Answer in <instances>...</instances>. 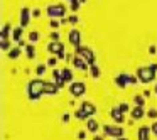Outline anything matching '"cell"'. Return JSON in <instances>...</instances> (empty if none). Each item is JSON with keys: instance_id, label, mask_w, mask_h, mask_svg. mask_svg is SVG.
<instances>
[{"instance_id": "6da1fadb", "label": "cell", "mask_w": 157, "mask_h": 140, "mask_svg": "<svg viewBox=\"0 0 157 140\" xmlns=\"http://www.w3.org/2000/svg\"><path fill=\"white\" fill-rule=\"evenodd\" d=\"M59 89L58 85H54V83H44L41 81V79H34V81L29 83V98L31 100H37L41 98L42 93H48V95H56Z\"/></svg>"}, {"instance_id": "7a4b0ae2", "label": "cell", "mask_w": 157, "mask_h": 140, "mask_svg": "<svg viewBox=\"0 0 157 140\" xmlns=\"http://www.w3.org/2000/svg\"><path fill=\"white\" fill-rule=\"evenodd\" d=\"M155 71H157V66L150 64V66H145V68H139L137 76H139V79L142 83H150V81H154V78H155Z\"/></svg>"}, {"instance_id": "3957f363", "label": "cell", "mask_w": 157, "mask_h": 140, "mask_svg": "<svg viewBox=\"0 0 157 140\" xmlns=\"http://www.w3.org/2000/svg\"><path fill=\"white\" fill-rule=\"evenodd\" d=\"M96 112V108L95 106L91 105V103H83L81 105V108L78 110V112H76V118H79V120H85V118H88L90 115H93V113Z\"/></svg>"}, {"instance_id": "277c9868", "label": "cell", "mask_w": 157, "mask_h": 140, "mask_svg": "<svg viewBox=\"0 0 157 140\" xmlns=\"http://www.w3.org/2000/svg\"><path fill=\"white\" fill-rule=\"evenodd\" d=\"M76 54H78V56H83V58L88 61V64H95V54L91 52V49H90V47L78 46V47H76Z\"/></svg>"}, {"instance_id": "5b68a950", "label": "cell", "mask_w": 157, "mask_h": 140, "mask_svg": "<svg viewBox=\"0 0 157 140\" xmlns=\"http://www.w3.org/2000/svg\"><path fill=\"white\" fill-rule=\"evenodd\" d=\"M64 12H66V9H64V5H61V4L49 5L48 7V15L49 17H63Z\"/></svg>"}, {"instance_id": "8992f818", "label": "cell", "mask_w": 157, "mask_h": 140, "mask_svg": "<svg viewBox=\"0 0 157 140\" xmlns=\"http://www.w3.org/2000/svg\"><path fill=\"white\" fill-rule=\"evenodd\" d=\"M69 91H71V95L75 96V98H78V96H81V95H85V91H86V86H85V83H71V86H69Z\"/></svg>"}, {"instance_id": "52a82bcc", "label": "cell", "mask_w": 157, "mask_h": 140, "mask_svg": "<svg viewBox=\"0 0 157 140\" xmlns=\"http://www.w3.org/2000/svg\"><path fill=\"white\" fill-rule=\"evenodd\" d=\"M49 52H52V54H58L59 58H66L64 56V47H63V44L59 41H52L51 44L48 46Z\"/></svg>"}, {"instance_id": "ba28073f", "label": "cell", "mask_w": 157, "mask_h": 140, "mask_svg": "<svg viewBox=\"0 0 157 140\" xmlns=\"http://www.w3.org/2000/svg\"><path fill=\"white\" fill-rule=\"evenodd\" d=\"M103 130H105V133H106V135H110V137H122L123 135V128H120V127L105 125V127H103Z\"/></svg>"}, {"instance_id": "9c48e42d", "label": "cell", "mask_w": 157, "mask_h": 140, "mask_svg": "<svg viewBox=\"0 0 157 140\" xmlns=\"http://www.w3.org/2000/svg\"><path fill=\"white\" fill-rule=\"evenodd\" d=\"M127 81H128V83H137V79H135V76H127V74L117 76V85L122 86V88H125Z\"/></svg>"}, {"instance_id": "30bf717a", "label": "cell", "mask_w": 157, "mask_h": 140, "mask_svg": "<svg viewBox=\"0 0 157 140\" xmlns=\"http://www.w3.org/2000/svg\"><path fill=\"white\" fill-rule=\"evenodd\" d=\"M79 39H81V34H79V31L73 29V31L69 32V42H71L73 46H76V47H78V46H79Z\"/></svg>"}, {"instance_id": "8fae6325", "label": "cell", "mask_w": 157, "mask_h": 140, "mask_svg": "<svg viewBox=\"0 0 157 140\" xmlns=\"http://www.w3.org/2000/svg\"><path fill=\"white\" fill-rule=\"evenodd\" d=\"M112 118L115 120L117 123H123V112L118 108V106L112 110Z\"/></svg>"}, {"instance_id": "7c38bea8", "label": "cell", "mask_w": 157, "mask_h": 140, "mask_svg": "<svg viewBox=\"0 0 157 140\" xmlns=\"http://www.w3.org/2000/svg\"><path fill=\"white\" fill-rule=\"evenodd\" d=\"M149 132H152L149 127H140L139 128V140H149Z\"/></svg>"}, {"instance_id": "4fadbf2b", "label": "cell", "mask_w": 157, "mask_h": 140, "mask_svg": "<svg viewBox=\"0 0 157 140\" xmlns=\"http://www.w3.org/2000/svg\"><path fill=\"white\" fill-rule=\"evenodd\" d=\"M29 24V10L27 9H22V15H21V25L25 27Z\"/></svg>"}, {"instance_id": "5bb4252c", "label": "cell", "mask_w": 157, "mask_h": 140, "mask_svg": "<svg viewBox=\"0 0 157 140\" xmlns=\"http://www.w3.org/2000/svg\"><path fill=\"white\" fill-rule=\"evenodd\" d=\"M61 78H63V81H64V83L71 81V79H73V73H71V69H63V71H61Z\"/></svg>"}, {"instance_id": "9a60e30c", "label": "cell", "mask_w": 157, "mask_h": 140, "mask_svg": "<svg viewBox=\"0 0 157 140\" xmlns=\"http://www.w3.org/2000/svg\"><path fill=\"white\" fill-rule=\"evenodd\" d=\"M86 62H88V61H83V59H79V58H76V59H75V66H76L78 69H83V71H86V69H88Z\"/></svg>"}, {"instance_id": "2e32d148", "label": "cell", "mask_w": 157, "mask_h": 140, "mask_svg": "<svg viewBox=\"0 0 157 140\" xmlns=\"http://www.w3.org/2000/svg\"><path fill=\"white\" fill-rule=\"evenodd\" d=\"M132 116H133L135 120L142 118V116H144V110H142V106H137L135 110H132Z\"/></svg>"}, {"instance_id": "e0dca14e", "label": "cell", "mask_w": 157, "mask_h": 140, "mask_svg": "<svg viewBox=\"0 0 157 140\" xmlns=\"http://www.w3.org/2000/svg\"><path fill=\"white\" fill-rule=\"evenodd\" d=\"M88 130L93 133H96V130H98V122H95V120H88Z\"/></svg>"}, {"instance_id": "ac0fdd59", "label": "cell", "mask_w": 157, "mask_h": 140, "mask_svg": "<svg viewBox=\"0 0 157 140\" xmlns=\"http://www.w3.org/2000/svg\"><path fill=\"white\" fill-rule=\"evenodd\" d=\"M25 52H27V56L31 59L36 58V52H34V47H32V46H27V47H25Z\"/></svg>"}, {"instance_id": "d6986e66", "label": "cell", "mask_w": 157, "mask_h": 140, "mask_svg": "<svg viewBox=\"0 0 157 140\" xmlns=\"http://www.w3.org/2000/svg\"><path fill=\"white\" fill-rule=\"evenodd\" d=\"M37 39H39V34H37V32H31V34H29V41H31V42H36Z\"/></svg>"}, {"instance_id": "ffe728a7", "label": "cell", "mask_w": 157, "mask_h": 140, "mask_svg": "<svg viewBox=\"0 0 157 140\" xmlns=\"http://www.w3.org/2000/svg\"><path fill=\"white\" fill-rule=\"evenodd\" d=\"M91 74L95 76V78H98V76H100V71H98V68H96L95 64H91Z\"/></svg>"}, {"instance_id": "44dd1931", "label": "cell", "mask_w": 157, "mask_h": 140, "mask_svg": "<svg viewBox=\"0 0 157 140\" xmlns=\"http://www.w3.org/2000/svg\"><path fill=\"white\" fill-rule=\"evenodd\" d=\"M19 52H21L19 49H12L10 54H9V58H12V59H14V58H19Z\"/></svg>"}, {"instance_id": "7402d4cb", "label": "cell", "mask_w": 157, "mask_h": 140, "mask_svg": "<svg viewBox=\"0 0 157 140\" xmlns=\"http://www.w3.org/2000/svg\"><path fill=\"white\" fill-rule=\"evenodd\" d=\"M36 71H37V74H39V76H42V74H44V71H46V66H41V64H39Z\"/></svg>"}, {"instance_id": "603a6c76", "label": "cell", "mask_w": 157, "mask_h": 140, "mask_svg": "<svg viewBox=\"0 0 157 140\" xmlns=\"http://www.w3.org/2000/svg\"><path fill=\"white\" fill-rule=\"evenodd\" d=\"M147 115H149L150 116V118H155V116H157V110H149V112H147Z\"/></svg>"}, {"instance_id": "cb8c5ba5", "label": "cell", "mask_w": 157, "mask_h": 140, "mask_svg": "<svg viewBox=\"0 0 157 140\" xmlns=\"http://www.w3.org/2000/svg\"><path fill=\"white\" fill-rule=\"evenodd\" d=\"M135 103L139 106H144V98H142V96H135Z\"/></svg>"}, {"instance_id": "d4e9b609", "label": "cell", "mask_w": 157, "mask_h": 140, "mask_svg": "<svg viewBox=\"0 0 157 140\" xmlns=\"http://www.w3.org/2000/svg\"><path fill=\"white\" fill-rule=\"evenodd\" d=\"M48 64H49V66H56V64H58V59H56V58H51V59L48 61Z\"/></svg>"}, {"instance_id": "484cf974", "label": "cell", "mask_w": 157, "mask_h": 140, "mask_svg": "<svg viewBox=\"0 0 157 140\" xmlns=\"http://www.w3.org/2000/svg\"><path fill=\"white\" fill-rule=\"evenodd\" d=\"M150 130H152V133H154V135H157V122H154V123H152Z\"/></svg>"}, {"instance_id": "4316f807", "label": "cell", "mask_w": 157, "mask_h": 140, "mask_svg": "<svg viewBox=\"0 0 157 140\" xmlns=\"http://www.w3.org/2000/svg\"><path fill=\"white\" fill-rule=\"evenodd\" d=\"M118 108L122 110V112H127V110H128V105H127V103H122V105H118Z\"/></svg>"}, {"instance_id": "83f0119b", "label": "cell", "mask_w": 157, "mask_h": 140, "mask_svg": "<svg viewBox=\"0 0 157 140\" xmlns=\"http://www.w3.org/2000/svg\"><path fill=\"white\" fill-rule=\"evenodd\" d=\"M51 27H52V29H58V27H59V22H56V21H51Z\"/></svg>"}, {"instance_id": "f1b7e54d", "label": "cell", "mask_w": 157, "mask_h": 140, "mask_svg": "<svg viewBox=\"0 0 157 140\" xmlns=\"http://www.w3.org/2000/svg\"><path fill=\"white\" fill-rule=\"evenodd\" d=\"M63 122H69V115H64V116H63Z\"/></svg>"}, {"instance_id": "f546056e", "label": "cell", "mask_w": 157, "mask_h": 140, "mask_svg": "<svg viewBox=\"0 0 157 140\" xmlns=\"http://www.w3.org/2000/svg\"><path fill=\"white\" fill-rule=\"evenodd\" d=\"M78 137H79V138H81V140H83V138H85V137H86V135H85V132H79V135H78Z\"/></svg>"}, {"instance_id": "4dcf8cb0", "label": "cell", "mask_w": 157, "mask_h": 140, "mask_svg": "<svg viewBox=\"0 0 157 140\" xmlns=\"http://www.w3.org/2000/svg\"><path fill=\"white\" fill-rule=\"evenodd\" d=\"M155 93H157V86H155Z\"/></svg>"}, {"instance_id": "1f68e13d", "label": "cell", "mask_w": 157, "mask_h": 140, "mask_svg": "<svg viewBox=\"0 0 157 140\" xmlns=\"http://www.w3.org/2000/svg\"><path fill=\"white\" fill-rule=\"evenodd\" d=\"M122 140H125V138H122Z\"/></svg>"}]
</instances>
